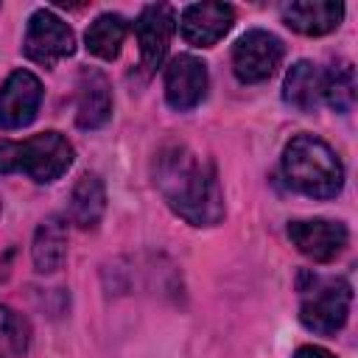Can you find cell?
I'll list each match as a JSON object with an SVG mask.
<instances>
[{
	"instance_id": "obj_20",
	"label": "cell",
	"mask_w": 358,
	"mask_h": 358,
	"mask_svg": "<svg viewBox=\"0 0 358 358\" xmlns=\"http://www.w3.org/2000/svg\"><path fill=\"white\" fill-rule=\"evenodd\" d=\"M294 358H336V355L327 352L324 347H313V344H308V347H299V350L294 352Z\"/></svg>"
},
{
	"instance_id": "obj_18",
	"label": "cell",
	"mask_w": 358,
	"mask_h": 358,
	"mask_svg": "<svg viewBox=\"0 0 358 358\" xmlns=\"http://www.w3.org/2000/svg\"><path fill=\"white\" fill-rule=\"evenodd\" d=\"M322 98L336 109V112H350L352 103H355V73H352V64H338L333 67L330 73H324V90H322Z\"/></svg>"
},
{
	"instance_id": "obj_5",
	"label": "cell",
	"mask_w": 358,
	"mask_h": 358,
	"mask_svg": "<svg viewBox=\"0 0 358 358\" xmlns=\"http://www.w3.org/2000/svg\"><path fill=\"white\" fill-rule=\"evenodd\" d=\"M22 50L31 62L36 64H45V67H53L56 62L73 56L76 50V36L70 31V25L56 17L53 11L48 8H39L31 14L28 20V31H25V42H22Z\"/></svg>"
},
{
	"instance_id": "obj_6",
	"label": "cell",
	"mask_w": 358,
	"mask_h": 358,
	"mask_svg": "<svg viewBox=\"0 0 358 358\" xmlns=\"http://www.w3.org/2000/svg\"><path fill=\"white\" fill-rule=\"evenodd\" d=\"M282 62V42L268 31H246L232 48V70L241 81H266Z\"/></svg>"
},
{
	"instance_id": "obj_8",
	"label": "cell",
	"mask_w": 358,
	"mask_h": 358,
	"mask_svg": "<svg viewBox=\"0 0 358 358\" xmlns=\"http://www.w3.org/2000/svg\"><path fill=\"white\" fill-rule=\"evenodd\" d=\"M288 238L305 257H310L316 263H330L333 257H338L344 252L350 235L341 221L310 218V221H291Z\"/></svg>"
},
{
	"instance_id": "obj_2",
	"label": "cell",
	"mask_w": 358,
	"mask_h": 358,
	"mask_svg": "<svg viewBox=\"0 0 358 358\" xmlns=\"http://www.w3.org/2000/svg\"><path fill=\"white\" fill-rule=\"evenodd\" d=\"M282 173L294 190L310 199H333L344 187L341 159L324 140L313 134H299L285 145Z\"/></svg>"
},
{
	"instance_id": "obj_11",
	"label": "cell",
	"mask_w": 358,
	"mask_h": 358,
	"mask_svg": "<svg viewBox=\"0 0 358 358\" xmlns=\"http://www.w3.org/2000/svg\"><path fill=\"white\" fill-rule=\"evenodd\" d=\"M235 22V11L227 3H193L182 11L179 28L182 36L196 48L215 45Z\"/></svg>"
},
{
	"instance_id": "obj_16",
	"label": "cell",
	"mask_w": 358,
	"mask_h": 358,
	"mask_svg": "<svg viewBox=\"0 0 358 358\" xmlns=\"http://www.w3.org/2000/svg\"><path fill=\"white\" fill-rule=\"evenodd\" d=\"M106 210V190L95 173H84L70 193V221L81 229H92Z\"/></svg>"
},
{
	"instance_id": "obj_19",
	"label": "cell",
	"mask_w": 358,
	"mask_h": 358,
	"mask_svg": "<svg viewBox=\"0 0 358 358\" xmlns=\"http://www.w3.org/2000/svg\"><path fill=\"white\" fill-rule=\"evenodd\" d=\"M0 341L17 355H22L31 341V327H28L25 316L6 308L3 302H0Z\"/></svg>"
},
{
	"instance_id": "obj_4",
	"label": "cell",
	"mask_w": 358,
	"mask_h": 358,
	"mask_svg": "<svg viewBox=\"0 0 358 358\" xmlns=\"http://www.w3.org/2000/svg\"><path fill=\"white\" fill-rule=\"evenodd\" d=\"M352 291L344 280H313L310 291L299 305V319L319 336H333L350 316Z\"/></svg>"
},
{
	"instance_id": "obj_10",
	"label": "cell",
	"mask_w": 358,
	"mask_h": 358,
	"mask_svg": "<svg viewBox=\"0 0 358 358\" xmlns=\"http://www.w3.org/2000/svg\"><path fill=\"white\" fill-rule=\"evenodd\" d=\"M173 8L165 3H154L145 6L134 22L137 31V42H140V56H143V67L148 73H154L171 45V34H173Z\"/></svg>"
},
{
	"instance_id": "obj_3",
	"label": "cell",
	"mask_w": 358,
	"mask_h": 358,
	"mask_svg": "<svg viewBox=\"0 0 358 358\" xmlns=\"http://www.w3.org/2000/svg\"><path fill=\"white\" fill-rule=\"evenodd\" d=\"M73 165V145L59 131L0 143V173H25L34 182H56Z\"/></svg>"
},
{
	"instance_id": "obj_17",
	"label": "cell",
	"mask_w": 358,
	"mask_h": 358,
	"mask_svg": "<svg viewBox=\"0 0 358 358\" xmlns=\"http://www.w3.org/2000/svg\"><path fill=\"white\" fill-rule=\"evenodd\" d=\"M126 20L120 14H101L84 34V42H87V50L98 59H117L120 53V45L126 39Z\"/></svg>"
},
{
	"instance_id": "obj_9",
	"label": "cell",
	"mask_w": 358,
	"mask_h": 358,
	"mask_svg": "<svg viewBox=\"0 0 358 358\" xmlns=\"http://www.w3.org/2000/svg\"><path fill=\"white\" fill-rule=\"evenodd\" d=\"M207 95V64L190 53L176 56L165 67V101L176 112H187Z\"/></svg>"
},
{
	"instance_id": "obj_15",
	"label": "cell",
	"mask_w": 358,
	"mask_h": 358,
	"mask_svg": "<svg viewBox=\"0 0 358 358\" xmlns=\"http://www.w3.org/2000/svg\"><path fill=\"white\" fill-rule=\"evenodd\" d=\"M322 90H324V73L313 62H296L285 73L282 95L299 112H313L322 101Z\"/></svg>"
},
{
	"instance_id": "obj_12",
	"label": "cell",
	"mask_w": 358,
	"mask_h": 358,
	"mask_svg": "<svg viewBox=\"0 0 358 358\" xmlns=\"http://www.w3.org/2000/svg\"><path fill=\"white\" fill-rule=\"evenodd\" d=\"M112 115V87L95 67L81 70L76 92V123L78 129H98Z\"/></svg>"
},
{
	"instance_id": "obj_14",
	"label": "cell",
	"mask_w": 358,
	"mask_h": 358,
	"mask_svg": "<svg viewBox=\"0 0 358 358\" xmlns=\"http://www.w3.org/2000/svg\"><path fill=\"white\" fill-rule=\"evenodd\" d=\"M64 255H67V224L59 215H50L36 227L31 246L34 266L39 274H53L62 268Z\"/></svg>"
},
{
	"instance_id": "obj_13",
	"label": "cell",
	"mask_w": 358,
	"mask_h": 358,
	"mask_svg": "<svg viewBox=\"0 0 358 358\" xmlns=\"http://www.w3.org/2000/svg\"><path fill=\"white\" fill-rule=\"evenodd\" d=\"M344 17V6L333 3V0H299V3H288L282 8V20L285 25H291L294 31L305 34V36H322L330 34Z\"/></svg>"
},
{
	"instance_id": "obj_7",
	"label": "cell",
	"mask_w": 358,
	"mask_h": 358,
	"mask_svg": "<svg viewBox=\"0 0 358 358\" xmlns=\"http://www.w3.org/2000/svg\"><path fill=\"white\" fill-rule=\"evenodd\" d=\"M42 103V84L28 70H14L0 87V129H22L28 126Z\"/></svg>"
},
{
	"instance_id": "obj_1",
	"label": "cell",
	"mask_w": 358,
	"mask_h": 358,
	"mask_svg": "<svg viewBox=\"0 0 358 358\" xmlns=\"http://www.w3.org/2000/svg\"><path fill=\"white\" fill-rule=\"evenodd\" d=\"M154 185L168 207L193 227H213L224 218V193L215 165L185 143H168L154 162Z\"/></svg>"
}]
</instances>
